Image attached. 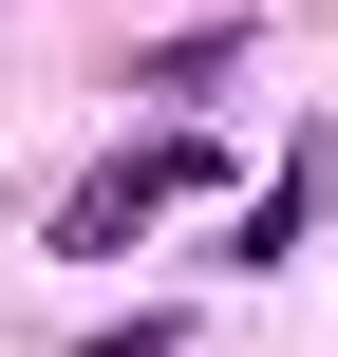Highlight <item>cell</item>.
Masks as SVG:
<instances>
[{"label": "cell", "instance_id": "cell-1", "mask_svg": "<svg viewBox=\"0 0 338 357\" xmlns=\"http://www.w3.org/2000/svg\"><path fill=\"white\" fill-rule=\"evenodd\" d=\"M169 188H207V132H151V151H132V169H94V188H75V207H56V245H75V264H113V245H132V226H151V207H169Z\"/></svg>", "mask_w": 338, "mask_h": 357}, {"label": "cell", "instance_id": "cell-2", "mask_svg": "<svg viewBox=\"0 0 338 357\" xmlns=\"http://www.w3.org/2000/svg\"><path fill=\"white\" fill-rule=\"evenodd\" d=\"M301 226H320V151H301L282 188H245V226H226V264L263 282V264H301Z\"/></svg>", "mask_w": 338, "mask_h": 357}]
</instances>
